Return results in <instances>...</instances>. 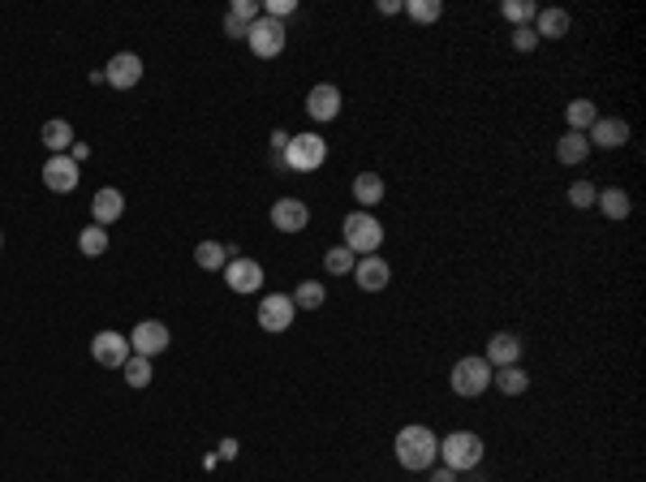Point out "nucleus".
<instances>
[{"mask_svg": "<svg viewBox=\"0 0 646 482\" xmlns=\"http://www.w3.org/2000/svg\"><path fill=\"white\" fill-rule=\"evenodd\" d=\"M168 345H173V336H168V328H164L159 319H142V323L130 332V349H134L138 358H156V353H164Z\"/></svg>", "mask_w": 646, "mask_h": 482, "instance_id": "9d476101", "label": "nucleus"}, {"mask_svg": "<svg viewBox=\"0 0 646 482\" xmlns=\"http://www.w3.org/2000/svg\"><path fill=\"white\" fill-rule=\"evenodd\" d=\"M353 280H358L362 293H384L392 285V268L379 254H362V259L353 263Z\"/></svg>", "mask_w": 646, "mask_h": 482, "instance_id": "ddd939ff", "label": "nucleus"}, {"mask_svg": "<svg viewBox=\"0 0 646 482\" xmlns=\"http://www.w3.org/2000/svg\"><path fill=\"white\" fill-rule=\"evenodd\" d=\"M405 14H410L414 22H423V26H431V22H440V14H444V5H440V0H405Z\"/></svg>", "mask_w": 646, "mask_h": 482, "instance_id": "2f4dec72", "label": "nucleus"}, {"mask_svg": "<svg viewBox=\"0 0 646 482\" xmlns=\"http://www.w3.org/2000/svg\"><path fill=\"white\" fill-rule=\"evenodd\" d=\"M595 207H599L607 220H629V212H633V203H629V194L621 190V186H612V190H599Z\"/></svg>", "mask_w": 646, "mask_h": 482, "instance_id": "b1692460", "label": "nucleus"}, {"mask_svg": "<svg viewBox=\"0 0 646 482\" xmlns=\"http://www.w3.org/2000/svg\"><path fill=\"white\" fill-rule=\"evenodd\" d=\"M272 224L280 232H302L311 224V207L302 198H276L272 203Z\"/></svg>", "mask_w": 646, "mask_h": 482, "instance_id": "f3484780", "label": "nucleus"}, {"mask_svg": "<svg viewBox=\"0 0 646 482\" xmlns=\"http://www.w3.org/2000/svg\"><path fill=\"white\" fill-rule=\"evenodd\" d=\"M384 194H388V186H384V177L379 173H358L353 177V203H358V212L379 207V203H384Z\"/></svg>", "mask_w": 646, "mask_h": 482, "instance_id": "6ab92c4d", "label": "nucleus"}, {"mask_svg": "<svg viewBox=\"0 0 646 482\" xmlns=\"http://www.w3.org/2000/svg\"><path fill=\"white\" fill-rule=\"evenodd\" d=\"M215 457H220V461H233V457H237V440H233V435H224V440H220V452H215Z\"/></svg>", "mask_w": 646, "mask_h": 482, "instance_id": "ea45409f", "label": "nucleus"}, {"mask_svg": "<svg viewBox=\"0 0 646 482\" xmlns=\"http://www.w3.org/2000/svg\"><path fill=\"white\" fill-rule=\"evenodd\" d=\"M328 159V142L319 134H294L289 138V147H285V155H280V164L289 168V173H314L319 164Z\"/></svg>", "mask_w": 646, "mask_h": 482, "instance_id": "39448f33", "label": "nucleus"}, {"mask_svg": "<svg viewBox=\"0 0 646 482\" xmlns=\"http://www.w3.org/2000/svg\"><path fill=\"white\" fill-rule=\"evenodd\" d=\"M353 263H358V254L350 246H332V250L323 254V271L328 276H353Z\"/></svg>", "mask_w": 646, "mask_h": 482, "instance_id": "c85d7f7f", "label": "nucleus"}, {"mask_svg": "<svg viewBox=\"0 0 646 482\" xmlns=\"http://www.w3.org/2000/svg\"><path fill=\"white\" fill-rule=\"evenodd\" d=\"M379 14H384V18H392V14H405V5H401V0H379Z\"/></svg>", "mask_w": 646, "mask_h": 482, "instance_id": "a19ab883", "label": "nucleus"}, {"mask_svg": "<svg viewBox=\"0 0 646 482\" xmlns=\"http://www.w3.org/2000/svg\"><path fill=\"white\" fill-rule=\"evenodd\" d=\"M224 35H229V39H241V35H246V22H237L233 14H224Z\"/></svg>", "mask_w": 646, "mask_h": 482, "instance_id": "58836bf2", "label": "nucleus"}, {"mask_svg": "<svg viewBox=\"0 0 646 482\" xmlns=\"http://www.w3.org/2000/svg\"><path fill=\"white\" fill-rule=\"evenodd\" d=\"M573 18H569L565 9H539V18H534V35L539 39H565Z\"/></svg>", "mask_w": 646, "mask_h": 482, "instance_id": "5701e85b", "label": "nucleus"}, {"mask_svg": "<svg viewBox=\"0 0 646 482\" xmlns=\"http://www.w3.org/2000/svg\"><path fill=\"white\" fill-rule=\"evenodd\" d=\"M289 297H294V306H297V310H319L323 302H328V289H323L319 280H302V285H297V289L289 293Z\"/></svg>", "mask_w": 646, "mask_h": 482, "instance_id": "bb28decb", "label": "nucleus"}, {"mask_svg": "<svg viewBox=\"0 0 646 482\" xmlns=\"http://www.w3.org/2000/svg\"><path fill=\"white\" fill-rule=\"evenodd\" d=\"M341 246H350L358 259L362 254H379V246H384V224H379V215L371 212H350L345 215V224H341Z\"/></svg>", "mask_w": 646, "mask_h": 482, "instance_id": "7ed1b4c3", "label": "nucleus"}, {"mask_svg": "<svg viewBox=\"0 0 646 482\" xmlns=\"http://www.w3.org/2000/svg\"><path fill=\"white\" fill-rule=\"evenodd\" d=\"M565 121H569V130H573V134H587L590 125L599 121V108H595V99H587V95L569 99V108H565Z\"/></svg>", "mask_w": 646, "mask_h": 482, "instance_id": "4be33fe9", "label": "nucleus"}, {"mask_svg": "<svg viewBox=\"0 0 646 482\" xmlns=\"http://www.w3.org/2000/svg\"><path fill=\"white\" fill-rule=\"evenodd\" d=\"M440 461L457 469V474H470L483 465V435H474V431H449L444 440H440Z\"/></svg>", "mask_w": 646, "mask_h": 482, "instance_id": "f03ea898", "label": "nucleus"}, {"mask_svg": "<svg viewBox=\"0 0 646 482\" xmlns=\"http://www.w3.org/2000/svg\"><path fill=\"white\" fill-rule=\"evenodd\" d=\"M289 138H294L289 130H276V134H272V155H276V164H280V155H285V147H289Z\"/></svg>", "mask_w": 646, "mask_h": 482, "instance_id": "4c0bfd02", "label": "nucleus"}, {"mask_svg": "<svg viewBox=\"0 0 646 482\" xmlns=\"http://www.w3.org/2000/svg\"><path fill=\"white\" fill-rule=\"evenodd\" d=\"M449 387L457 392V396H466V401H474V396H483L491 387V367L483 353H470V358H457L449 370Z\"/></svg>", "mask_w": 646, "mask_h": 482, "instance_id": "20e7f679", "label": "nucleus"}, {"mask_svg": "<svg viewBox=\"0 0 646 482\" xmlns=\"http://www.w3.org/2000/svg\"><path fill=\"white\" fill-rule=\"evenodd\" d=\"M78 250L86 254V259H99V254L108 250V229H99V224H86V229L78 232Z\"/></svg>", "mask_w": 646, "mask_h": 482, "instance_id": "c756f323", "label": "nucleus"}, {"mask_svg": "<svg viewBox=\"0 0 646 482\" xmlns=\"http://www.w3.org/2000/svg\"><path fill=\"white\" fill-rule=\"evenodd\" d=\"M306 116H311V121H319V125H328V121H336V116H341V91H336L332 82H319V86H311V95H306Z\"/></svg>", "mask_w": 646, "mask_h": 482, "instance_id": "dca6fc26", "label": "nucleus"}, {"mask_svg": "<svg viewBox=\"0 0 646 482\" xmlns=\"http://www.w3.org/2000/svg\"><path fill=\"white\" fill-rule=\"evenodd\" d=\"M224 285L233 293H259L263 289V268H259L255 259H246V254H233L229 263H224Z\"/></svg>", "mask_w": 646, "mask_h": 482, "instance_id": "1a4fd4ad", "label": "nucleus"}, {"mask_svg": "<svg viewBox=\"0 0 646 482\" xmlns=\"http://www.w3.org/2000/svg\"><path fill=\"white\" fill-rule=\"evenodd\" d=\"M121 212H125V194L113 190V186H104V190H96V198H91V224H99V229H108L113 220H121Z\"/></svg>", "mask_w": 646, "mask_h": 482, "instance_id": "a211bd4d", "label": "nucleus"}, {"mask_svg": "<svg viewBox=\"0 0 646 482\" xmlns=\"http://www.w3.org/2000/svg\"><path fill=\"white\" fill-rule=\"evenodd\" d=\"M78 181H82V173H78V164L69 159V155H48V164H43V186L52 194H74L78 190Z\"/></svg>", "mask_w": 646, "mask_h": 482, "instance_id": "9b49d317", "label": "nucleus"}, {"mask_svg": "<svg viewBox=\"0 0 646 482\" xmlns=\"http://www.w3.org/2000/svg\"><path fill=\"white\" fill-rule=\"evenodd\" d=\"M104 82L117 86V91H130L142 82V57L138 52H117V57L104 65Z\"/></svg>", "mask_w": 646, "mask_h": 482, "instance_id": "4468645a", "label": "nucleus"}, {"mask_svg": "<svg viewBox=\"0 0 646 482\" xmlns=\"http://www.w3.org/2000/svg\"><path fill=\"white\" fill-rule=\"evenodd\" d=\"M539 43H543V39L534 35V26H513V48H517V52H534Z\"/></svg>", "mask_w": 646, "mask_h": 482, "instance_id": "72a5a7b5", "label": "nucleus"}, {"mask_svg": "<svg viewBox=\"0 0 646 482\" xmlns=\"http://www.w3.org/2000/svg\"><path fill=\"white\" fill-rule=\"evenodd\" d=\"M246 43H250V52H255L259 60H272L285 52V43H289V35H285V22H272V18H259L246 26Z\"/></svg>", "mask_w": 646, "mask_h": 482, "instance_id": "423d86ee", "label": "nucleus"}, {"mask_svg": "<svg viewBox=\"0 0 646 482\" xmlns=\"http://www.w3.org/2000/svg\"><path fill=\"white\" fill-rule=\"evenodd\" d=\"M130 336H121V332H113V328H104V332H96V341H91V358H96L104 370H121L125 362H130Z\"/></svg>", "mask_w": 646, "mask_h": 482, "instance_id": "0eeeda50", "label": "nucleus"}, {"mask_svg": "<svg viewBox=\"0 0 646 482\" xmlns=\"http://www.w3.org/2000/svg\"><path fill=\"white\" fill-rule=\"evenodd\" d=\"M595 198H599V190H595L590 181H573V186H569V203H573V207H582V212L595 207Z\"/></svg>", "mask_w": 646, "mask_h": 482, "instance_id": "473e14b6", "label": "nucleus"}, {"mask_svg": "<svg viewBox=\"0 0 646 482\" xmlns=\"http://www.w3.org/2000/svg\"><path fill=\"white\" fill-rule=\"evenodd\" d=\"M233 254H229V246L224 241H198L195 246V263L203 271H224V263H229Z\"/></svg>", "mask_w": 646, "mask_h": 482, "instance_id": "393cba45", "label": "nucleus"}, {"mask_svg": "<svg viewBox=\"0 0 646 482\" xmlns=\"http://www.w3.org/2000/svg\"><path fill=\"white\" fill-rule=\"evenodd\" d=\"M587 155H590L587 134H573V130H569L565 138H556V159H560L565 168H578V164H587Z\"/></svg>", "mask_w": 646, "mask_h": 482, "instance_id": "412c9836", "label": "nucleus"}, {"mask_svg": "<svg viewBox=\"0 0 646 482\" xmlns=\"http://www.w3.org/2000/svg\"><path fill=\"white\" fill-rule=\"evenodd\" d=\"M0 246H5V232H0Z\"/></svg>", "mask_w": 646, "mask_h": 482, "instance_id": "37998d69", "label": "nucleus"}, {"mask_svg": "<svg viewBox=\"0 0 646 482\" xmlns=\"http://www.w3.org/2000/svg\"><path fill=\"white\" fill-rule=\"evenodd\" d=\"M86 155H91V147H86V142H74V147H69V159H74V164H82Z\"/></svg>", "mask_w": 646, "mask_h": 482, "instance_id": "79ce46f5", "label": "nucleus"}, {"mask_svg": "<svg viewBox=\"0 0 646 482\" xmlns=\"http://www.w3.org/2000/svg\"><path fill=\"white\" fill-rule=\"evenodd\" d=\"M491 387H500L505 396H522L530 387V375L522 367H500V370H491Z\"/></svg>", "mask_w": 646, "mask_h": 482, "instance_id": "a878e982", "label": "nucleus"}, {"mask_svg": "<svg viewBox=\"0 0 646 482\" xmlns=\"http://www.w3.org/2000/svg\"><path fill=\"white\" fill-rule=\"evenodd\" d=\"M522 336L517 332H496L487 341V349H483V358H487V367L491 370H500V367H522Z\"/></svg>", "mask_w": 646, "mask_h": 482, "instance_id": "f8f14e48", "label": "nucleus"}, {"mask_svg": "<svg viewBox=\"0 0 646 482\" xmlns=\"http://www.w3.org/2000/svg\"><path fill=\"white\" fill-rule=\"evenodd\" d=\"M587 142H590V151H595V147H604V151L625 147L629 142V121H621V116H599V121L587 130Z\"/></svg>", "mask_w": 646, "mask_h": 482, "instance_id": "2eb2a0df", "label": "nucleus"}, {"mask_svg": "<svg viewBox=\"0 0 646 482\" xmlns=\"http://www.w3.org/2000/svg\"><path fill=\"white\" fill-rule=\"evenodd\" d=\"M297 319V306L289 293H268L263 302H259V328L263 332H289Z\"/></svg>", "mask_w": 646, "mask_h": 482, "instance_id": "6e6552de", "label": "nucleus"}, {"mask_svg": "<svg viewBox=\"0 0 646 482\" xmlns=\"http://www.w3.org/2000/svg\"><path fill=\"white\" fill-rule=\"evenodd\" d=\"M229 14H233L237 22H246V26H250V22L263 18V5H255V0H233V9H229Z\"/></svg>", "mask_w": 646, "mask_h": 482, "instance_id": "f704fd0d", "label": "nucleus"}, {"mask_svg": "<svg viewBox=\"0 0 646 482\" xmlns=\"http://www.w3.org/2000/svg\"><path fill=\"white\" fill-rule=\"evenodd\" d=\"M40 138H43V147H48L52 155H69V147H74V125H69V121H60V116H52V121H43Z\"/></svg>", "mask_w": 646, "mask_h": 482, "instance_id": "aec40b11", "label": "nucleus"}, {"mask_svg": "<svg viewBox=\"0 0 646 482\" xmlns=\"http://www.w3.org/2000/svg\"><path fill=\"white\" fill-rule=\"evenodd\" d=\"M294 9H297V0H263V18H272V22L289 18Z\"/></svg>", "mask_w": 646, "mask_h": 482, "instance_id": "c9c22d12", "label": "nucleus"}, {"mask_svg": "<svg viewBox=\"0 0 646 482\" xmlns=\"http://www.w3.org/2000/svg\"><path fill=\"white\" fill-rule=\"evenodd\" d=\"M392 452H396V461L401 469H410V474H427L431 465L440 461V435L423 423H410L396 431V440H392Z\"/></svg>", "mask_w": 646, "mask_h": 482, "instance_id": "f257e3e1", "label": "nucleus"}, {"mask_svg": "<svg viewBox=\"0 0 646 482\" xmlns=\"http://www.w3.org/2000/svg\"><path fill=\"white\" fill-rule=\"evenodd\" d=\"M427 474H431V482H461V474H457V469H449V465H440V469L431 465Z\"/></svg>", "mask_w": 646, "mask_h": 482, "instance_id": "e433bc0d", "label": "nucleus"}, {"mask_svg": "<svg viewBox=\"0 0 646 482\" xmlns=\"http://www.w3.org/2000/svg\"><path fill=\"white\" fill-rule=\"evenodd\" d=\"M121 375H125V384H130V387H147L151 379H156V370H151V358H138V353H130V362L121 367Z\"/></svg>", "mask_w": 646, "mask_h": 482, "instance_id": "cd10ccee", "label": "nucleus"}, {"mask_svg": "<svg viewBox=\"0 0 646 482\" xmlns=\"http://www.w3.org/2000/svg\"><path fill=\"white\" fill-rule=\"evenodd\" d=\"M500 14H505L513 26H534V18H539V5H534V0H505V9H500Z\"/></svg>", "mask_w": 646, "mask_h": 482, "instance_id": "7c9ffc66", "label": "nucleus"}]
</instances>
